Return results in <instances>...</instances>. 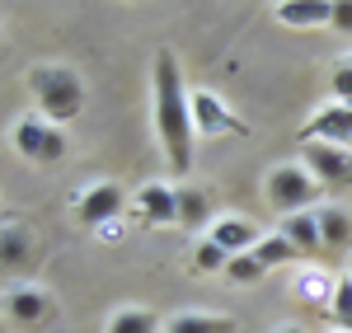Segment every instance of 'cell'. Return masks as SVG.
Instances as JSON below:
<instances>
[{"label": "cell", "mask_w": 352, "mask_h": 333, "mask_svg": "<svg viewBox=\"0 0 352 333\" xmlns=\"http://www.w3.org/2000/svg\"><path fill=\"white\" fill-rule=\"evenodd\" d=\"M226 263H230V253L221 249L217 240H202V244L192 249V268H197V273H221Z\"/></svg>", "instance_id": "d6986e66"}, {"label": "cell", "mask_w": 352, "mask_h": 333, "mask_svg": "<svg viewBox=\"0 0 352 333\" xmlns=\"http://www.w3.org/2000/svg\"><path fill=\"white\" fill-rule=\"evenodd\" d=\"M329 24L338 28V33H352V0H338V5L329 10Z\"/></svg>", "instance_id": "603a6c76"}, {"label": "cell", "mask_w": 352, "mask_h": 333, "mask_svg": "<svg viewBox=\"0 0 352 333\" xmlns=\"http://www.w3.org/2000/svg\"><path fill=\"white\" fill-rule=\"evenodd\" d=\"M305 165L315 174V183L329 188H352V155L343 146H324V141H305Z\"/></svg>", "instance_id": "277c9868"}, {"label": "cell", "mask_w": 352, "mask_h": 333, "mask_svg": "<svg viewBox=\"0 0 352 333\" xmlns=\"http://www.w3.org/2000/svg\"><path fill=\"white\" fill-rule=\"evenodd\" d=\"M192 127H197V137H221V132H230V137H249V122L235 117L230 108H221V99H217V94H207V89L192 94Z\"/></svg>", "instance_id": "8992f818"}, {"label": "cell", "mask_w": 352, "mask_h": 333, "mask_svg": "<svg viewBox=\"0 0 352 333\" xmlns=\"http://www.w3.org/2000/svg\"><path fill=\"white\" fill-rule=\"evenodd\" d=\"M5 314H10L14 324H43V319L52 314V306H47V296H43V291H10Z\"/></svg>", "instance_id": "4fadbf2b"}, {"label": "cell", "mask_w": 352, "mask_h": 333, "mask_svg": "<svg viewBox=\"0 0 352 333\" xmlns=\"http://www.w3.org/2000/svg\"><path fill=\"white\" fill-rule=\"evenodd\" d=\"M164 333H235L230 314H174Z\"/></svg>", "instance_id": "5bb4252c"}, {"label": "cell", "mask_w": 352, "mask_h": 333, "mask_svg": "<svg viewBox=\"0 0 352 333\" xmlns=\"http://www.w3.org/2000/svg\"><path fill=\"white\" fill-rule=\"evenodd\" d=\"M226 273H230L235 282H258V277H263V268H258L254 253H235V258L226 263Z\"/></svg>", "instance_id": "ffe728a7"}, {"label": "cell", "mask_w": 352, "mask_h": 333, "mask_svg": "<svg viewBox=\"0 0 352 333\" xmlns=\"http://www.w3.org/2000/svg\"><path fill=\"white\" fill-rule=\"evenodd\" d=\"M14 146H19V155H28V160H38V165H52V160H61V150H66V137L56 132L52 122L24 117V122L14 127Z\"/></svg>", "instance_id": "5b68a950"}, {"label": "cell", "mask_w": 352, "mask_h": 333, "mask_svg": "<svg viewBox=\"0 0 352 333\" xmlns=\"http://www.w3.org/2000/svg\"><path fill=\"white\" fill-rule=\"evenodd\" d=\"M207 240H217L221 249L235 258V253H254V244H258V230H254L249 221H240V216H221V221L212 225V235H207Z\"/></svg>", "instance_id": "9c48e42d"}, {"label": "cell", "mask_w": 352, "mask_h": 333, "mask_svg": "<svg viewBox=\"0 0 352 333\" xmlns=\"http://www.w3.org/2000/svg\"><path fill=\"white\" fill-rule=\"evenodd\" d=\"M24 258V235H0V268Z\"/></svg>", "instance_id": "7402d4cb"}, {"label": "cell", "mask_w": 352, "mask_h": 333, "mask_svg": "<svg viewBox=\"0 0 352 333\" xmlns=\"http://www.w3.org/2000/svg\"><path fill=\"white\" fill-rule=\"evenodd\" d=\"M300 141H324V146H352V104H333L315 122L300 127Z\"/></svg>", "instance_id": "52a82bcc"}, {"label": "cell", "mask_w": 352, "mask_h": 333, "mask_svg": "<svg viewBox=\"0 0 352 333\" xmlns=\"http://www.w3.org/2000/svg\"><path fill=\"white\" fill-rule=\"evenodd\" d=\"M254 258H258V268L268 273V268H282V263H292V258H300V253L292 249L282 235H268V240H258V244H254Z\"/></svg>", "instance_id": "2e32d148"}, {"label": "cell", "mask_w": 352, "mask_h": 333, "mask_svg": "<svg viewBox=\"0 0 352 333\" xmlns=\"http://www.w3.org/2000/svg\"><path fill=\"white\" fill-rule=\"evenodd\" d=\"M174 197H179V225L192 230V225L207 221V197L197 193V188H184V193H174Z\"/></svg>", "instance_id": "ac0fdd59"}, {"label": "cell", "mask_w": 352, "mask_h": 333, "mask_svg": "<svg viewBox=\"0 0 352 333\" xmlns=\"http://www.w3.org/2000/svg\"><path fill=\"white\" fill-rule=\"evenodd\" d=\"M155 314L151 310H118L109 319V333H155Z\"/></svg>", "instance_id": "e0dca14e"}, {"label": "cell", "mask_w": 352, "mask_h": 333, "mask_svg": "<svg viewBox=\"0 0 352 333\" xmlns=\"http://www.w3.org/2000/svg\"><path fill=\"white\" fill-rule=\"evenodd\" d=\"M141 216L151 225H179V197L164 183H146L141 188Z\"/></svg>", "instance_id": "30bf717a"}, {"label": "cell", "mask_w": 352, "mask_h": 333, "mask_svg": "<svg viewBox=\"0 0 352 333\" xmlns=\"http://www.w3.org/2000/svg\"><path fill=\"white\" fill-rule=\"evenodd\" d=\"M282 240H287L296 253H320V249H324L315 211H296V216H287V221H282Z\"/></svg>", "instance_id": "8fae6325"}, {"label": "cell", "mask_w": 352, "mask_h": 333, "mask_svg": "<svg viewBox=\"0 0 352 333\" xmlns=\"http://www.w3.org/2000/svg\"><path fill=\"white\" fill-rule=\"evenodd\" d=\"M333 94H338L343 104H352V66H338V71H333Z\"/></svg>", "instance_id": "cb8c5ba5"}, {"label": "cell", "mask_w": 352, "mask_h": 333, "mask_svg": "<svg viewBox=\"0 0 352 333\" xmlns=\"http://www.w3.org/2000/svg\"><path fill=\"white\" fill-rule=\"evenodd\" d=\"M155 137H160L169 169L188 174L192 169V99L184 94V71L174 52H155Z\"/></svg>", "instance_id": "6da1fadb"}, {"label": "cell", "mask_w": 352, "mask_h": 333, "mask_svg": "<svg viewBox=\"0 0 352 333\" xmlns=\"http://www.w3.org/2000/svg\"><path fill=\"white\" fill-rule=\"evenodd\" d=\"M287 333H300V329H287Z\"/></svg>", "instance_id": "d4e9b609"}, {"label": "cell", "mask_w": 352, "mask_h": 333, "mask_svg": "<svg viewBox=\"0 0 352 333\" xmlns=\"http://www.w3.org/2000/svg\"><path fill=\"white\" fill-rule=\"evenodd\" d=\"M28 84H33V94H38V104H43V117L47 122H66V117H76L85 104V84L80 76H71V71H61V66H38L33 76H28Z\"/></svg>", "instance_id": "7a4b0ae2"}, {"label": "cell", "mask_w": 352, "mask_h": 333, "mask_svg": "<svg viewBox=\"0 0 352 333\" xmlns=\"http://www.w3.org/2000/svg\"><path fill=\"white\" fill-rule=\"evenodd\" d=\"M333 319L343 324V333H352V277L333 291Z\"/></svg>", "instance_id": "44dd1931"}, {"label": "cell", "mask_w": 352, "mask_h": 333, "mask_svg": "<svg viewBox=\"0 0 352 333\" xmlns=\"http://www.w3.org/2000/svg\"><path fill=\"white\" fill-rule=\"evenodd\" d=\"M315 221H320L324 249H352V216L343 211V207H320Z\"/></svg>", "instance_id": "7c38bea8"}, {"label": "cell", "mask_w": 352, "mask_h": 333, "mask_svg": "<svg viewBox=\"0 0 352 333\" xmlns=\"http://www.w3.org/2000/svg\"><path fill=\"white\" fill-rule=\"evenodd\" d=\"M329 10L324 0H282L277 5V19H287V24H329Z\"/></svg>", "instance_id": "9a60e30c"}, {"label": "cell", "mask_w": 352, "mask_h": 333, "mask_svg": "<svg viewBox=\"0 0 352 333\" xmlns=\"http://www.w3.org/2000/svg\"><path fill=\"white\" fill-rule=\"evenodd\" d=\"M315 193H320V183H315L300 165H277L268 174V202L277 207V211H287V216H296Z\"/></svg>", "instance_id": "3957f363"}, {"label": "cell", "mask_w": 352, "mask_h": 333, "mask_svg": "<svg viewBox=\"0 0 352 333\" xmlns=\"http://www.w3.org/2000/svg\"><path fill=\"white\" fill-rule=\"evenodd\" d=\"M80 221L85 225H104V221H113L118 211H122V188L118 183H99V188H89V193L80 197Z\"/></svg>", "instance_id": "ba28073f"}]
</instances>
